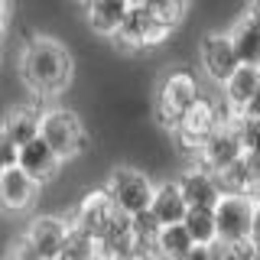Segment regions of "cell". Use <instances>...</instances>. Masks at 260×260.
<instances>
[{
	"instance_id": "obj_1",
	"label": "cell",
	"mask_w": 260,
	"mask_h": 260,
	"mask_svg": "<svg viewBox=\"0 0 260 260\" xmlns=\"http://www.w3.org/2000/svg\"><path fill=\"white\" fill-rule=\"evenodd\" d=\"M20 72L26 88L36 98H59L65 88L72 85L75 75V59L59 39L52 36H32L23 46V59H20Z\"/></svg>"
},
{
	"instance_id": "obj_2",
	"label": "cell",
	"mask_w": 260,
	"mask_h": 260,
	"mask_svg": "<svg viewBox=\"0 0 260 260\" xmlns=\"http://www.w3.org/2000/svg\"><path fill=\"white\" fill-rule=\"evenodd\" d=\"M231 117H234V111L228 108V104H215L211 98L199 94V98H195V104L176 120L169 134L176 137L179 150L189 153V156H195V153L202 150V143L211 137V130H215L218 124H224V120H231Z\"/></svg>"
},
{
	"instance_id": "obj_3",
	"label": "cell",
	"mask_w": 260,
	"mask_h": 260,
	"mask_svg": "<svg viewBox=\"0 0 260 260\" xmlns=\"http://www.w3.org/2000/svg\"><path fill=\"white\" fill-rule=\"evenodd\" d=\"M199 94H202V88H199V78H195L192 69H169L156 85V120H159V127L173 130V124L192 108Z\"/></svg>"
},
{
	"instance_id": "obj_4",
	"label": "cell",
	"mask_w": 260,
	"mask_h": 260,
	"mask_svg": "<svg viewBox=\"0 0 260 260\" xmlns=\"http://www.w3.org/2000/svg\"><path fill=\"white\" fill-rule=\"evenodd\" d=\"M39 137L65 159H75L88 150V130L72 108H49L39 114Z\"/></svg>"
},
{
	"instance_id": "obj_5",
	"label": "cell",
	"mask_w": 260,
	"mask_h": 260,
	"mask_svg": "<svg viewBox=\"0 0 260 260\" xmlns=\"http://www.w3.org/2000/svg\"><path fill=\"white\" fill-rule=\"evenodd\" d=\"M166 36H169V29L153 20V13L146 10V4H130L127 16L120 20V26L114 29L111 43L117 49H124V52H140L146 46H159Z\"/></svg>"
},
{
	"instance_id": "obj_6",
	"label": "cell",
	"mask_w": 260,
	"mask_h": 260,
	"mask_svg": "<svg viewBox=\"0 0 260 260\" xmlns=\"http://www.w3.org/2000/svg\"><path fill=\"white\" fill-rule=\"evenodd\" d=\"M104 189L111 192L114 205H117L120 211L134 215V211H140V208H150V199H153L156 182H153L146 173H140V169H134V166H117L108 176Z\"/></svg>"
},
{
	"instance_id": "obj_7",
	"label": "cell",
	"mask_w": 260,
	"mask_h": 260,
	"mask_svg": "<svg viewBox=\"0 0 260 260\" xmlns=\"http://www.w3.org/2000/svg\"><path fill=\"white\" fill-rule=\"evenodd\" d=\"M257 202L244 192H221V199L215 202V224H218V241L234 244L250 238V218H254Z\"/></svg>"
},
{
	"instance_id": "obj_8",
	"label": "cell",
	"mask_w": 260,
	"mask_h": 260,
	"mask_svg": "<svg viewBox=\"0 0 260 260\" xmlns=\"http://www.w3.org/2000/svg\"><path fill=\"white\" fill-rule=\"evenodd\" d=\"M241 156H244V143H241V134H238V127H234V117H231V120H224V124H218L211 130V137L202 143V150L195 153V162L211 169V173H221V169H228L231 162H238Z\"/></svg>"
},
{
	"instance_id": "obj_9",
	"label": "cell",
	"mask_w": 260,
	"mask_h": 260,
	"mask_svg": "<svg viewBox=\"0 0 260 260\" xmlns=\"http://www.w3.org/2000/svg\"><path fill=\"white\" fill-rule=\"evenodd\" d=\"M114 215H117V205H114L111 192L101 185V189L88 192L85 199L78 202V208H75V218H72V224H75V228H81L85 234H91V238L98 241L104 231H108V224L114 221Z\"/></svg>"
},
{
	"instance_id": "obj_10",
	"label": "cell",
	"mask_w": 260,
	"mask_h": 260,
	"mask_svg": "<svg viewBox=\"0 0 260 260\" xmlns=\"http://www.w3.org/2000/svg\"><path fill=\"white\" fill-rule=\"evenodd\" d=\"M65 231H69V221H65V218H59V215H39V218H32V221L26 224L23 241L32 247L36 257L52 260V257H59Z\"/></svg>"
},
{
	"instance_id": "obj_11",
	"label": "cell",
	"mask_w": 260,
	"mask_h": 260,
	"mask_svg": "<svg viewBox=\"0 0 260 260\" xmlns=\"http://www.w3.org/2000/svg\"><path fill=\"white\" fill-rule=\"evenodd\" d=\"M199 59H202L205 75L215 78L218 85H221V81L238 69V52H234L231 36H228V32H208V36H202Z\"/></svg>"
},
{
	"instance_id": "obj_12",
	"label": "cell",
	"mask_w": 260,
	"mask_h": 260,
	"mask_svg": "<svg viewBox=\"0 0 260 260\" xmlns=\"http://www.w3.org/2000/svg\"><path fill=\"white\" fill-rule=\"evenodd\" d=\"M16 166L43 185L49 179H55V173H59V166H62V156L36 134L32 140H26L20 150H16Z\"/></svg>"
},
{
	"instance_id": "obj_13",
	"label": "cell",
	"mask_w": 260,
	"mask_h": 260,
	"mask_svg": "<svg viewBox=\"0 0 260 260\" xmlns=\"http://www.w3.org/2000/svg\"><path fill=\"white\" fill-rule=\"evenodd\" d=\"M179 192H182L185 205L189 208H215V202L221 199V185H218V176L205 166H189L182 176L176 179Z\"/></svg>"
},
{
	"instance_id": "obj_14",
	"label": "cell",
	"mask_w": 260,
	"mask_h": 260,
	"mask_svg": "<svg viewBox=\"0 0 260 260\" xmlns=\"http://www.w3.org/2000/svg\"><path fill=\"white\" fill-rule=\"evenodd\" d=\"M39 182L32 176H26L20 166H7L0 169V208L7 211H26L32 202H36Z\"/></svg>"
},
{
	"instance_id": "obj_15",
	"label": "cell",
	"mask_w": 260,
	"mask_h": 260,
	"mask_svg": "<svg viewBox=\"0 0 260 260\" xmlns=\"http://www.w3.org/2000/svg\"><path fill=\"white\" fill-rule=\"evenodd\" d=\"M260 85V65H247V62H238V69L231 72L224 81H221V91H224V104L238 114L244 104L250 101V94L257 91Z\"/></svg>"
},
{
	"instance_id": "obj_16",
	"label": "cell",
	"mask_w": 260,
	"mask_h": 260,
	"mask_svg": "<svg viewBox=\"0 0 260 260\" xmlns=\"http://www.w3.org/2000/svg\"><path fill=\"white\" fill-rule=\"evenodd\" d=\"M130 10V0H88L85 4V20L98 36H114V29L120 26V20Z\"/></svg>"
},
{
	"instance_id": "obj_17",
	"label": "cell",
	"mask_w": 260,
	"mask_h": 260,
	"mask_svg": "<svg viewBox=\"0 0 260 260\" xmlns=\"http://www.w3.org/2000/svg\"><path fill=\"white\" fill-rule=\"evenodd\" d=\"M150 211L159 218V224H173V221H182L189 205H185L182 192H179V182L169 179V182H159L153 189V199H150Z\"/></svg>"
},
{
	"instance_id": "obj_18",
	"label": "cell",
	"mask_w": 260,
	"mask_h": 260,
	"mask_svg": "<svg viewBox=\"0 0 260 260\" xmlns=\"http://www.w3.org/2000/svg\"><path fill=\"white\" fill-rule=\"evenodd\" d=\"M228 36H231V46H234V52H238V62L260 65V26H257L254 16L244 13L241 20L228 29Z\"/></svg>"
},
{
	"instance_id": "obj_19",
	"label": "cell",
	"mask_w": 260,
	"mask_h": 260,
	"mask_svg": "<svg viewBox=\"0 0 260 260\" xmlns=\"http://www.w3.org/2000/svg\"><path fill=\"white\" fill-rule=\"evenodd\" d=\"M98 254H111V257H130L134 254V231H130L127 211L117 208V215L108 224V231L98 238Z\"/></svg>"
},
{
	"instance_id": "obj_20",
	"label": "cell",
	"mask_w": 260,
	"mask_h": 260,
	"mask_svg": "<svg viewBox=\"0 0 260 260\" xmlns=\"http://www.w3.org/2000/svg\"><path fill=\"white\" fill-rule=\"evenodd\" d=\"M192 238L185 231L182 221H173V224H162L159 234H156V254L159 257H173V260H185L192 254Z\"/></svg>"
},
{
	"instance_id": "obj_21",
	"label": "cell",
	"mask_w": 260,
	"mask_h": 260,
	"mask_svg": "<svg viewBox=\"0 0 260 260\" xmlns=\"http://www.w3.org/2000/svg\"><path fill=\"white\" fill-rule=\"evenodd\" d=\"M159 218L150 208H140L130 215V231H134V254H156V234H159Z\"/></svg>"
},
{
	"instance_id": "obj_22",
	"label": "cell",
	"mask_w": 260,
	"mask_h": 260,
	"mask_svg": "<svg viewBox=\"0 0 260 260\" xmlns=\"http://www.w3.org/2000/svg\"><path fill=\"white\" fill-rule=\"evenodd\" d=\"M0 130H4V134L16 143V150H20L26 140H32V137L39 134V114L29 111V108H16V111H10V114L4 117Z\"/></svg>"
},
{
	"instance_id": "obj_23",
	"label": "cell",
	"mask_w": 260,
	"mask_h": 260,
	"mask_svg": "<svg viewBox=\"0 0 260 260\" xmlns=\"http://www.w3.org/2000/svg\"><path fill=\"white\" fill-rule=\"evenodd\" d=\"M182 224L189 231L192 244H199V247H208V244L218 241V224H215V211L211 208H189Z\"/></svg>"
},
{
	"instance_id": "obj_24",
	"label": "cell",
	"mask_w": 260,
	"mask_h": 260,
	"mask_svg": "<svg viewBox=\"0 0 260 260\" xmlns=\"http://www.w3.org/2000/svg\"><path fill=\"white\" fill-rule=\"evenodd\" d=\"M94 254H98V241L91 238V234H85L81 228L69 224L65 241H62V247H59V257H65V260H88V257H94Z\"/></svg>"
},
{
	"instance_id": "obj_25",
	"label": "cell",
	"mask_w": 260,
	"mask_h": 260,
	"mask_svg": "<svg viewBox=\"0 0 260 260\" xmlns=\"http://www.w3.org/2000/svg\"><path fill=\"white\" fill-rule=\"evenodd\" d=\"M189 4L192 0H146V10L153 13V20H156L159 26H166L169 32H173L179 23H182Z\"/></svg>"
},
{
	"instance_id": "obj_26",
	"label": "cell",
	"mask_w": 260,
	"mask_h": 260,
	"mask_svg": "<svg viewBox=\"0 0 260 260\" xmlns=\"http://www.w3.org/2000/svg\"><path fill=\"white\" fill-rule=\"evenodd\" d=\"M234 127H238V134H241L244 153H250V156H260V120L244 117V114H234Z\"/></svg>"
},
{
	"instance_id": "obj_27",
	"label": "cell",
	"mask_w": 260,
	"mask_h": 260,
	"mask_svg": "<svg viewBox=\"0 0 260 260\" xmlns=\"http://www.w3.org/2000/svg\"><path fill=\"white\" fill-rule=\"evenodd\" d=\"M13 162H16V143L4 134V130H0V169L13 166Z\"/></svg>"
},
{
	"instance_id": "obj_28",
	"label": "cell",
	"mask_w": 260,
	"mask_h": 260,
	"mask_svg": "<svg viewBox=\"0 0 260 260\" xmlns=\"http://www.w3.org/2000/svg\"><path fill=\"white\" fill-rule=\"evenodd\" d=\"M238 114H244V117H254V120H260V85H257V91L250 94V101L244 104V108H241Z\"/></svg>"
},
{
	"instance_id": "obj_29",
	"label": "cell",
	"mask_w": 260,
	"mask_h": 260,
	"mask_svg": "<svg viewBox=\"0 0 260 260\" xmlns=\"http://www.w3.org/2000/svg\"><path fill=\"white\" fill-rule=\"evenodd\" d=\"M250 241H254V247L260 250V202L254 205V218H250Z\"/></svg>"
},
{
	"instance_id": "obj_30",
	"label": "cell",
	"mask_w": 260,
	"mask_h": 260,
	"mask_svg": "<svg viewBox=\"0 0 260 260\" xmlns=\"http://www.w3.org/2000/svg\"><path fill=\"white\" fill-rule=\"evenodd\" d=\"M7 20H10V0H0V36L7 29Z\"/></svg>"
},
{
	"instance_id": "obj_31",
	"label": "cell",
	"mask_w": 260,
	"mask_h": 260,
	"mask_svg": "<svg viewBox=\"0 0 260 260\" xmlns=\"http://www.w3.org/2000/svg\"><path fill=\"white\" fill-rule=\"evenodd\" d=\"M247 13L254 16V20H257V26H260V0H250V4H247Z\"/></svg>"
},
{
	"instance_id": "obj_32",
	"label": "cell",
	"mask_w": 260,
	"mask_h": 260,
	"mask_svg": "<svg viewBox=\"0 0 260 260\" xmlns=\"http://www.w3.org/2000/svg\"><path fill=\"white\" fill-rule=\"evenodd\" d=\"M130 4H146V0H130Z\"/></svg>"
},
{
	"instance_id": "obj_33",
	"label": "cell",
	"mask_w": 260,
	"mask_h": 260,
	"mask_svg": "<svg viewBox=\"0 0 260 260\" xmlns=\"http://www.w3.org/2000/svg\"><path fill=\"white\" fill-rule=\"evenodd\" d=\"M81 4H88V0H81Z\"/></svg>"
}]
</instances>
